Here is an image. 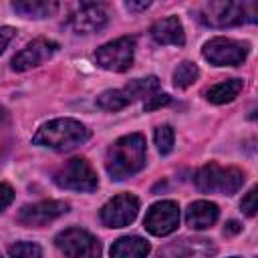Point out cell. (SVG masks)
Segmentation results:
<instances>
[{
  "instance_id": "6da1fadb",
  "label": "cell",
  "mask_w": 258,
  "mask_h": 258,
  "mask_svg": "<svg viewBox=\"0 0 258 258\" xmlns=\"http://www.w3.org/2000/svg\"><path fill=\"white\" fill-rule=\"evenodd\" d=\"M145 165V137L131 133L117 139L107 151V171L113 179H125L141 171Z\"/></svg>"
},
{
  "instance_id": "7a4b0ae2",
  "label": "cell",
  "mask_w": 258,
  "mask_h": 258,
  "mask_svg": "<svg viewBox=\"0 0 258 258\" xmlns=\"http://www.w3.org/2000/svg\"><path fill=\"white\" fill-rule=\"evenodd\" d=\"M89 137H91V133L81 121L64 117V119H54V121L44 123L32 137V143L50 147V149H58V151H67V149H73V147L85 143Z\"/></svg>"
},
{
  "instance_id": "3957f363",
  "label": "cell",
  "mask_w": 258,
  "mask_h": 258,
  "mask_svg": "<svg viewBox=\"0 0 258 258\" xmlns=\"http://www.w3.org/2000/svg\"><path fill=\"white\" fill-rule=\"evenodd\" d=\"M256 2H206L198 8V20L212 28L256 22Z\"/></svg>"
},
{
  "instance_id": "277c9868",
  "label": "cell",
  "mask_w": 258,
  "mask_h": 258,
  "mask_svg": "<svg viewBox=\"0 0 258 258\" xmlns=\"http://www.w3.org/2000/svg\"><path fill=\"white\" fill-rule=\"evenodd\" d=\"M196 185L204 194H236L244 183V171L238 167H222L218 163H206L194 177Z\"/></svg>"
},
{
  "instance_id": "5b68a950",
  "label": "cell",
  "mask_w": 258,
  "mask_h": 258,
  "mask_svg": "<svg viewBox=\"0 0 258 258\" xmlns=\"http://www.w3.org/2000/svg\"><path fill=\"white\" fill-rule=\"evenodd\" d=\"M54 181L56 185L64 189H75V191H93L99 185L95 169L87 159H81V157L69 159L64 165H60V169L54 173Z\"/></svg>"
},
{
  "instance_id": "8992f818",
  "label": "cell",
  "mask_w": 258,
  "mask_h": 258,
  "mask_svg": "<svg viewBox=\"0 0 258 258\" xmlns=\"http://www.w3.org/2000/svg\"><path fill=\"white\" fill-rule=\"evenodd\" d=\"M133 52H135V38L133 36H121L117 40H111L97 48L95 60L99 67L113 71V73H125L133 64Z\"/></svg>"
},
{
  "instance_id": "52a82bcc",
  "label": "cell",
  "mask_w": 258,
  "mask_h": 258,
  "mask_svg": "<svg viewBox=\"0 0 258 258\" xmlns=\"http://www.w3.org/2000/svg\"><path fill=\"white\" fill-rule=\"evenodd\" d=\"M54 244L69 258H101L99 240L81 228H69L54 238Z\"/></svg>"
},
{
  "instance_id": "ba28073f",
  "label": "cell",
  "mask_w": 258,
  "mask_h": 258,
  "mask_svg": "<svg viewBox=\"0 0 258 258\" xmlns=\"http://www.w3.org/2000/svg\"><path fill=\"white\" fill-rule=\"evenodd\" d=\"M204 56L216 67H236V64H242L246 60L248 44L218 36V38H212L204 44Z\"/></svg>"
},
{
  "instance_id": "9c48e42d",
  "label": "cell",
  "mask_w": 258,
  "mask_h": 258,
  "mask_svg": "<svg viewBox=\"0 0 258 258\" xmlns=\"http://www.w3.org/2000/svg\"><path fill=\"white\" fill-rule=\"evenodd\" d=\"M139 212V200L133 194H121L109 200L101 208V222L109 228H123L129 226Z\"/></svg>"
},
{
  "instance_id": "30bf717a",
  "label": "cell",
  "mask_w": 258,
  "mask_h": 258,
  "mask_svg": "<svg viewBox=\"0 0 258 258\" xmlns=\"http://www.w3.org/2000/svg\"><path fill=\"white\" fill-rule=\"evenodd\" d=\"M179 224V208L171 200H163L153 204L143 220V226L153 236H167L171 234Z\"/></svg>"
},
{
  "instance_id": "8fae6325",
  "label": "cell",
  "mask_w": 258,
  "mask_h": 258,
  "mask_svg": "<svg viewBox=\"0 0 258 258\" xmlns=\"http://www.w3.org/2000/svg\"><path fill=\"white\" fill-rule=\"evenodd\" d=\"M216 246L208 238H179L161 246L155 258H212Z\"/></svg>"
},
{
  "instance_id": "7c38bea8",
  "label": "cell",
  "mask_w": 258,
  "mask_h": 258,
  "mask_svg": "<svg viewBox=\"0 0 258 258\" xmlns=\"http://www.w3.org/2000/svg\"><path fill=\"white\" fill-rule=\"evenodd\" d=\"M109 20V12L105 4L99 2H85L81 4L79 10H75L69 18V26L79 32V34H87V32H97L101 30Z\"/></svg>"
},
{
  "instance_id": "4fadbf2b",
  "label": "cell",
  "mask_w": 258,
  "mask_h": 258,
  "mask_svg": "<svg viewBox=\"0 0 258 258\" xmlns=\"http://www.w3.org/2000/svg\"><path fill=\"white\" fill-rule=\"evenodd\" d=\"M69 212V204L60 200H46L32 206H24L18 212V222L24 226H44Z\"/></svg>"
},
{
  "instance_id": "5bb4252c",
  "label": "cell",
  "mask_w": 258,
  "mask_h": 258,
  "mask_svg": "<svg viewBox=\"0 0 258 258\" xmlns=\"http://www.w3.org/2000/svg\"><path fill=\"white\" fill-rule=\"evenodd\" d=\"M58 44L54 40H48V38H36L32 40L30 44H26L14 58H12V71H28L32 67H38L42 64L44 60H48L54 52H56Z\"/></svg>"
},
{
  "instance_id": "9a60e30c",
  "label": "cell",
  "mask_w": 258,
  "mask_h": 258,
  "mask_svg": "<svg viewBox=\"0 0 258 258\" xmlns=\"http://www.w3.org/2000/svg\"><path fill=\"white\" fill-rule=\"evenodd\" d=\"M151 36L157 44H175V46H183L185 42V34H183V26L177 20V16H167L163 20H157L151 26Z\"/></svg>"
},
{
  "instance_id": "2e32d148",
  "label": "cell",
  "mask_w": 258,
  "mask_h": 258,
  "mask_svg": "<svg viewBox=\"0 0 258 258\" xmlns=\"http://www.w3.org/2000/svg\"><path fill=\"white\" fill-rule=\"evenodd\" d=\"M218 214H220V210H218L216 204L206 202V200H200V202H194L187 208L185 222L194 230H204V228H210L218 220Z\"/></svg>"
},
{
  "instance_id": "e0dca14e",
  "label": "cell",
  "mask_w": 258,
  "mask_h": 258,
  "mask_svg": "<svg viewBox=\"0 0 258 258\" xmlns=\"http://www.w3.org/2000/svg\"><path fill=\"white\" fill-rule=\"evenodd\" d=\"M149 242L139 236H125L113 242L111 246V258H147L149 254Z\"/></svg>"
},
{
  "instance_id": "ac0fdd59",
  "label": "cell",
  "mask_w": 258,
  "mask_h": 258,
  "mask_svg": "<svg viewBox=\"0 0 258 258\" xmlns=\"http://www.w3.org/2000/svg\"><path fill=\"white\" fill-rule=\"evenodd\" d=\"M12 8L26 18H48L58 10L54 0H18L12 2Z\"/></svg>"
},
{
  "instance_id": "d6986e66",
  "label": "cell",
  "mask_w": 258,
  "mask_h": 258,
  "mask_svg": "<svg viewBox=\"0 0 258 258\" xmlns=\"http://www.w3.org/2000/svg\"><path fill=\"white\" fill-rule=\"evenodd\" d=\"M242 87H244L242 79H228V81H222V83L210 87L206 91V99L210 103H214V105H224V103L234 101L240 95Z\"/></svg>"
},
{
  "instance_id": "ffe728a7",
  "label": "cell",
  "mask_w": 258,
  "mask_h": 258,
  "mask_svg": "<svg viewBox=\"0 0 258 258\" xmlns=\"http://www.w3.org/2000/svg\"><path fill=\"white\" fill-rule=\"evenodd\" d=\"M125 91L129 93V97H131V101H137V99H149V97H153L157 91H159V81H157V77H145V79H135V81H131L127 87H125Z\"/></svg>"
},
{
  "instance_id": "44dd1931",
  "label": "cell",
  "mask_w": 258,
  "mask_h": 258,
  "mask_svg": "<svg viewBox=\"0 0 258 258\" xmlns=\"http://www.w3.org/2000/svg\"><path fill=\"white\" fill-rule=\"evenodd\" d=\"M129 103H133V101H131L129 93L125 91V87H123V89L105 91V93H101V95L97 97V105H99L101 109H105V111H119V109L127 107Z\"/></svg>"
},
{
  "instance_id": "7402d4cb",
  "label": "cell",
  "mask_w": 258,
  "mask_h": 258,
  "mask_svg": "<svg viewBox=\"0 0 258 258\" xmlns=\"http://www.w3.org/2000/svg\"><path fill=\"white\" fill-rule=\"evenodd\" d=\"M198 75H200L198 67H196L194 62H189V60H183V62L173 71V85H175L177 89H185V87H189V85L198 79Z\"/></svg>"
},
{
  "instance_id": "603a6c76",
  "label": "cell",
  "mask_w": 258,
  "mask_h": 258,
  "mask_svg": "<svg viewBox=\"0 0 258 258\" xmlns=\"http://www.w3.org/2000/svg\"><path fill=\"white\" fill-rule=\"evenodd\" d=\"M8 258H42V250L32 242H16L8 248Z\"/></svg>"
},
{
  "instance_id": "cb8c5ba5",
  "label": "cell",
  "mask_w": 258,
  "mask_h": 258,
  "mask_svg": "<svg viewBox=\"0 0 258 258\" xmlns=\"http://www.w3.org/2000/svg\"><path fill=\"white\" fill-rule=\"evenodd\" d=\"M173 141H175V135H173V129L169 125H161V127L155 129V145H157L161 155L171 153Z\"/></svg>"
},
{
  "instance_id": "d4e9b609",
  "label": "cell",
  "mask_w": 258,
  "mask_h": 258,
  "mask_svg": "<svg viewBox=\"0 0 258 258\" xmlns=\"http://www.w3.org/2000/svg\"><path fill=\"white\" fill-rule=\"evenodd\" d=\"M240 208L244 210V214L246 216H254L256 214V187H252L244 198H242V204H240Z\"/></svg>"
},
{
  "instance_id": "484cf974",
  "label": "cell",
  "mask_w": 258,
  "mask_h": 258,
  "mask_svg": "<svg viewBox=\"0 0 258 258\" xmlns=\"http://www.w3.org/2000/svg\"><path fill=\"white\" fill-rule=\"evenodd\" d=\"M171 99H169V95H165V93H155L153 97H149L147 101H145V111H153V109H159V107H163V105H167Z\"/></svg>"
},
{
  "instance_id": "4316f807",
  "label": "cell",
  "mask_w": 258,
  "mask_h": 258,
  "mask_svg": "<svg viewBox=\"0 0 258 258\" xmlns=\"http://www.w3.org/2000/svg\"><path fill=\"white\" fill-rule=\"evenodd\" d=\"M14 200V189L8 183H0V212L6 210Z\"/></svg>"
},
{
  "instance_id": "83f0119b",
  "label": "cell",
  "mask_w": 258,
  "mask_h": 258,
  "mask_svg": "<svg viewBox=\"0 0 258 258\" xmlns=\"http://www.w3.org/2000/svg\"><path fill=\"white\" fill-rule=\"evenodd\" d=\"M14 34H16V30H14L12 26H2V28H0V54L6 50V46H8V42L14 38Z\"/></svg>"
},
{
  "instance_id": "f1b7e54d",
  "label": "cell",
  "mask_w": 258,
  "mask_h": 258,
  "mask_svg": "<svg viewBox=\"0 0 258 258\" xmlns=\"http://www.w3.org/2000/svg\"><path fill=\"white\" fill-rule=\"evenodd\" d=\"M240 230H242V224H240V222H236V220H232V222H228V224H226L224 234H226V236H234V234H238Z\"/></svg>"
},
{
  "instance_id": "f546056e",
  "label": "cell",
  "mask_w": 258,
  "mask_h": 258,
  "mask_svg": "<svg viewBox=\"0 0 258 258\" xmlns=\"http://www.w3.org/2000/svg\"><path fill=\"white\" fill-rule=\"evenodd\" d=\"M149 4L151 2H127L125 6H127V10H145V8H149Z\"/></svg>"
},
{
  "instance_id": "4dcf8cb0",
  "label": "cell",
  "mask_w": 258,
  "mask_h": 258,
  "mask_svg": "<svg viewBox=\"0 0 258 258\" xmlns=\"http://www.w3.org/2000/svg\"><path fill=\"white\" fill-rule=\"evenodd\" d=\"M4 117H6V111H4V109H2V107H0V123H2V121H4Z\"/></svg>"
},
{
  "instance_id": "1f68e13d",
  "label": "cell",
  "mask_w": 258,
  "mask_h": 258,
  "mask_svg": "<svg viewBox=\"0 0 258 258\" xmlns=\"http://www.w3.org/2000/svg\"><path fill=\"white\" fill-rule=\"evenodd\" d=\"M232 258H236V256H232Z\"/></svg>"
}]
</instances>
